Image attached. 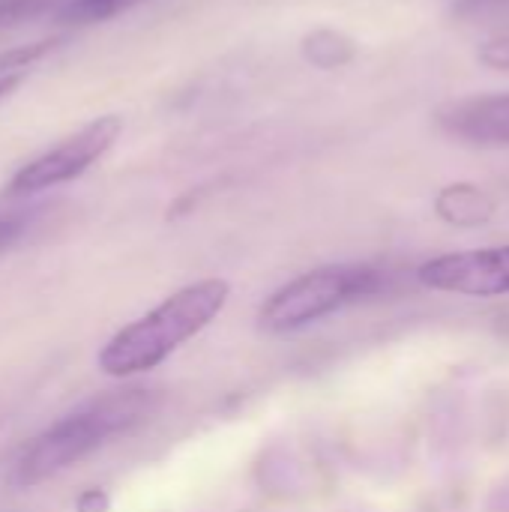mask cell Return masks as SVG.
Wrapping results in <instances>:
<instances>
[{"label":"cell","instance_id":"3","mask_svg":"<svg viewBox=\"0 0 509 512\" xmlns=\"http://www.w3.org/2000/svg\"><path fill=\"white\" fill-rule=\"evenodd\" d=\"M378 288H381V273L372 267H360V264L318 267L273 291L258 312V324L261 330L276 336L294 333L339 312L342 306L360 297L375 294Z\"/></svg>","mask_w":509,"mask_h":512},{"label":"cell","instance_id":"11","mask_svg":"<svg viewBox=\"0 0 509 512\" xmlns=\"http://www.w3.org/2000/svg\"><path fill=\"white\" fill-rule=\"evenodd\" d=\"M480 63L492 69H509V30L489 39L486 45H480Z\"/></svg>","mask_w":509,"mask_h":512},{"label":"cell","instance_id":"10","mask_svg":"<svg viewBox=\"0 0 509 512\" xmlns=\"http://www.w3.org/2000/svg\"><path fill=\"white\" fill-rule=\"evenodd\" d=\"M60 9V0H0V27H12L21 21H30L48 9Z\"/></svg>","mask_w":509,"mask_h":512},{"label":"cell","instance_id":"14","mask_svg":"<svg viewBox=\"0 0 509 512\" xmlns=\"http://www.w3.org/2000/svg\"><path fill=\"white\" fill-rule=\"evenodd\" d=\"M21 84V75H12V78H0V99L6 96V93H12L15 87Z\"/></svg>","mask_w":509,"mask_h":512},{"label":"cell","instance_id":"4","mask_svg":"<svg viewBox=\"0 0 509 512\" xmlns=\"http://www.w3.org/2000/svg\"><path fill=\"white\" fill-rule=\"evenodd\" d=\"M120 132H123V117L117 114H102L90 120L75 135L63 138L57 147H51L48 153L18 168L12 180L6 183V195L9 198L36 195V192H45V189H54L60 183L81 177L93 162H99L114 147Z\"/></svg>","mask_w":509,"mask_h":512},{"label":"cell","instance_id":"13","mask_svg":"<svg viewBox=\"0 0 509 512\" xmlns=\"http://www.w3.org/2000/svg\"><path fill=\"white\" fill-rule=\"evenodd\" d=\"M111 510V498L105 489H87L78 495L75 501V512H108Z\"/></svg>","mask_w":509,"mask_h":512},{"label":"cell","instance_id":"6","mask_svg":"<svg viewBox=\"0 0 509 512\" xmlns=\"http://www.w3.org/2000/svg\"><path fill=\"white\" fill-rule=\"evenodd\" d=\"M444 132L471 144L509 147V93H486L450 102L438 111Z\"/></svg>","mask_w":509,"mask_h":512},{"label":"cell","instance_id":"8","mask_svg":"<svg viewBox=\"0 0 509 512\" xmlns=\"http://www.w3.org/2000/svg\"><path fill=\"white\" fill-rule=\"evenodd\" d=\"M138 3L144 0H63V6L57 9V18L66 24H99Z\"/></svg>","mask_w":509,"mask_h":512},{"label":"cell","instance_id":"12","mask_svg":"<svg viewBox=\"0 0 509 512\" xmlns=\"http://www.w3.org/2000/svg\"><path fill=\"white\" fill-rule=\"evenodd\" d=\"M27 216L24 213H0V252H6L24 231Z\"/></svg>","mask_w":509,"mask_h":512},{"label":"cell","instance_id":"7","mask_svg":"<svg viewBox=\"0 0 509 512\" xmlns=\"http://www.w3.org/2000/svg\"><path fill=\"white\" fill-rule=\"evenodd\" d=\"M438 216L453 222V225H462V228H471V225H483L489 216H492V201L489 195H483L477 186H468V183H456V186H447L438 201Z\"/></svg>","mask_w":509,"mask_h":512},{"label":"cell","instance_id":"5","mask_svg":"<svg viewBox=\"0 0 509 512\" xmlns=\"http://www.w3.org/2000/svg\"><path fill=\"white\" fill-rule=\"evenodd\" d=\"M417 276L432 291L465 297H501L509 294V246L441 255L426 261Z\"/></svg>","mask_w":509,"mask_h":512},{"label":"cell","instance_id":"2","mask_svg":"<svg viewBox=\"0 0 509 512\" xmlns=\"http://www.w3.org/2000/svg\"><path fill=\"white\" fill-rule=\"evenodd\" d=\"M231 285L225 279H198L171 297H165L153 312L126 324L99 351V369L108 378H132L165 363L183 342L195 339L228 303Z\"/></svg>","mask_w":509,"mask_h":512},{"label":"cell","instance_id":"1","mask_svg":"<svg viewBox=\"0 0 509 512\" xmlns=\"http://www.w3.org/2000/svg\"><path fill=\"white\" fill-rule=\"evenodd\" d=\"M159 399L153 390H114L99 399H90L87 405L75 408L72 414L51 423L45 432H39L15 462L12 483L21 489H33L66 468L84 462L114 438H123L135 432L141 423L150 420Z\"/></svg>","mask_w":509,"mask_h":512},{"label":"cell","instance_id":"9","mask_svg":"<svg viewBox=\"0 0 509 512\" xmlns=\"http://www.w3.org/2000/svg\"><path fill=\"white\" fill-rule=\"evenodd\" d=\"M63 39L54 36V39H39V42H30V45H15V48H6L0 51V78H12V75H24V69H30L33 63H39L45 54H51Z\"/></svg>","mask_w":509,"mask_h":512}]
</instances>
